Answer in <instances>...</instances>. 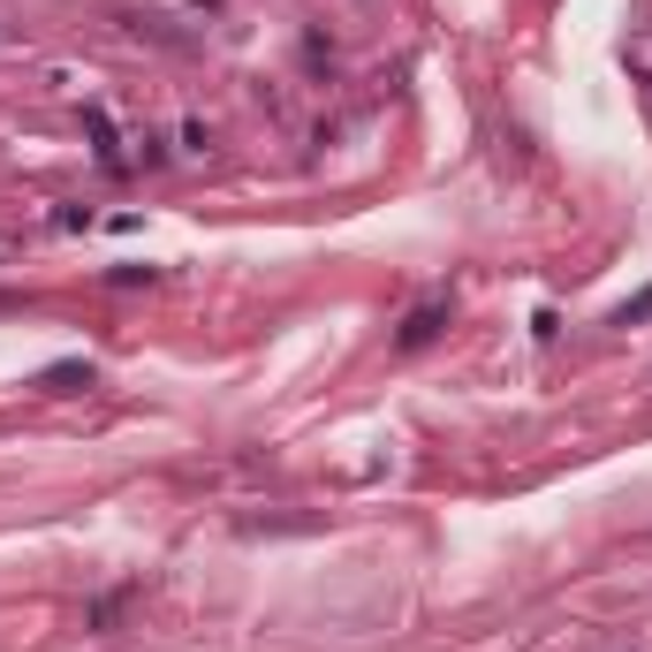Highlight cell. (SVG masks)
Masks as SVG:
<instances>
[{
  "label": "cell",
  "mask_w": 652,
  "mask_h": 652,
  "mask_svg": "<svg viewBox=\"0 0 652 652\" xmlns=\"http://www.w3.org/2000/svg\"><path fill=\"white\" fill-rule=\"evenodd\" d=\"M440 319H448L440 304H425V312H410V326H402V349H425V341L440 334Z\"/></svg>",
  "instance_id": "1"
}]
</instances>
